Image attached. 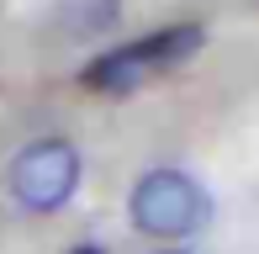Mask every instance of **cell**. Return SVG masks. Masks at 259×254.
Masks as SVG:
<instances>
[{"mask_svg":"<svg viewBox=\"0 0 259 254\" xmlns=\"http://www.w3.org/2000/svg\"><path fill=\"white\" fill-rule=\"evenodd\" d=\"M127 217L148 238H191L211 223V201L185 170H148L127 191Z\"/></svg>","mask_w":259,"mask_h":254,"instance_id":"cell-1","label":"cell"},{"mask_svg":"<svg viewBox=\"0 0 259 254\" xmlns=\"http://www.w3.org/2000/svg\"><path fill=\"white\" fill-rule=\"evenodd\" d=\"M6 186L27 212H58L79 191V148L69 138H37L11 159Z\"/></svg>","mask_w":259,"mask_h":254,"instance_id":"cell-2","label":"cell"},{"mask_svg":"<svg viewBox=\"0 0 259 254\" xmlns=\"http://www.w3.org/2000/svg\"><path fill=\"white\" fill-rule=\"evenodd\" d=\"M196 48H201V27L154 32V37H143V43H127V48L101 53V59L85 69V85L90 90H138V85H148L154 74L175 69L180 59H191Z\"/></svg>","mask_w":259,"mask_h":254,"instance_id":"cell-3","label":"cell"},{"mask_svg":"<svg viewBox=\"0 0 259 254\" xmlns=\"http://www.w3.org/2000/svg\"><path fill=\"white\" fill-rule=\"evenodd\" d=\"M69 254H106L101 244H79V249H69Z\"/></svg>","mask_w":259,"mask_h":254,"instance_id":"cell-4","label":"cell"},{"mask_svg":"<svg viewBox=\"0 0 259 254\" xmlns=\"http://www.w3.org/2000/svg\"><path fill=\"white\" fill-rule=\"evenodd\" d=\"M164 254H185V249H164Z\"/></svg>","mask_w":259,"mask_h":254,"instance_id":"cell-5","label":"cell"}]
</instances>
